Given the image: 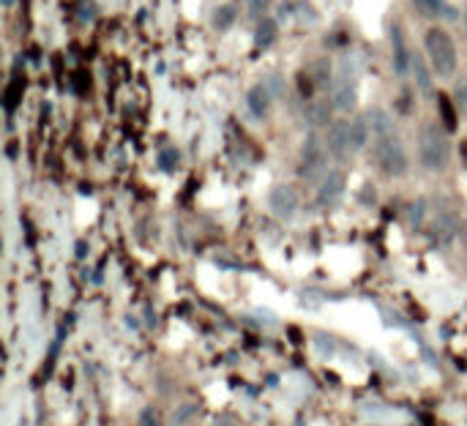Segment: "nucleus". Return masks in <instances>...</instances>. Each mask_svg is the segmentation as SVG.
I'll return each instance as SVG.
<instances>
[{
	"label": "nucleus",
	"mask_w": 467,
	"mask_h": 426,
	"mask_svg": "<svg viewBox=\"0 0 467 426\" xmlns=\"http://www.w3.org/2000/svg\"><path fill=\"white\" fill-rule=\"evenodd\" d=\"M369 126H372L374 137H385V134H394V123H391V115L385 109H372L369 115Z\"/></svg>",
	"instance_id": "obj_12"
},
{
	"label": "nucleus",
	"mask_w": 467,
	"mask_h": 426,
	"mask_svg": "<svg viewBox=\"0 0 467 426\" xmlns=\"http://www.w3.org/2000/svg\"><path fill=\"white\" fill-rule=\"evenodd\" d=\"M418 156H421V164L429 169V172H440L445 169L448 162H451V145H448V137L445 131L440 129L437 123H424L421 131H418Z\"/></svg>",
	"instance_id": "obj_1"
},
{
	"label": "nucleus",
	"mask_w": 467,
	"mask_h": 426,
	"mask_svg": "<svg viewBox=\"0 0 467 426\" xmlns=\"http://www.w3.org/2000/svg\"><path fill=\"white\" fill-rule=\"evenodd\" d=\"M424 50H427V61L437 77H451L457 71V44L448 31L429 28L424 38Z\"/></svg>",
	"instance_id": "obj_2"
},
{
	"label": "nucleus",
	"mask_w": 467,
	"mask_h": 426,
	"mask_svg": "<svg viewBox=\"0 0 467 426\" xmlns=\"http://www.w3.org/2000/svg\"><path fill=\"white\" fill-rule=\"evenodd\" d=\"M325 145H328V153L336 159V162H344L353 156V142H350V121H334L331 129L325 134Z\"/></svg>",
	"instance_id": "obj_6"
},
{
	"label": "nucleus",
	"mask_w": 467,
	"mask_h": 426,
	"mask_svg": "<svg viewBox=\"0 0 467 426\" xmlns=\"http://www.w3.org/2000/svg\"><path fill=\"white\" fill-rule=\"evenodd\" d=\"M140 424H142V426H158V421H156V413L151 410V407H145V410H142V416H140Z\"/></svg>",
	"instance_id": "obj_17"
},
{
	"label": "nucleus",
	"mask_w": 467,
	"mask_h": 426,
	"mask_svg": "<svg viewBox=\"0 0 467 426\" xmlns=\"http://www.w3.org/2000/svg\"><path fill=\"white\" fill-rule=\"evenodd\" d=\"M374 156H377V167H380L385 175H391V178H399V175L407 172V151L396 134L377 137Z\"/></svg>",
	"instance_id": "obj_3"
},
{
	"label": "nucleus",
	"mask_w": 467,
	"mask_h": 426,
	"mask_svg": "<svg viewBox=\"0 0 467 426\" xmlns=\"http://www.w3.org/2000/svg\"><path fill=\"white\" fill-rule=\"evenodd\" d=\"M454 104H457L459 115L467 121V77L465 79H459V82H457V88H454Z\"/></svg>",
	"instance_id": "obj_15"
},
{
	"label": "nucleus",
	"mask_w": 467,
	"mask_h": 426,
	"mask_svg": "<svg viewBox=\"0 0 467 426\" xmlns=\"http://www.w3.org/2000/svg\"><path fill=\"white\" fill-rule=\"evenodd\" d=\"M344 189H347V175H344L342 169H331V172H325L323 181H320L317 202H320L323 208H331V205H336L344 197Z\"/></svg>",
	"instance_id": "obj_7"
},
{
	"label": "nucleus",
	"mask_w": 467,
	"mask_h": 426,
	"mask_svg": "<svg viewBox=\"0 0 467 426\" xmlns=\"http://www.w3.org/2000/svg\"><path fill=\"white\" fill-rule=\"evenodd\" d=\"M413 3L421 8L424 17H445V11H448L445 0H413Z\"/></svg>",
	"instance_id": "obj_14"
},
{
	"label": "nucleus",
	"mask_w": 467,
	"mask_h": 426,
	"mask_svg": "<svg viewBox=\"0 0 467 426\" xmlns=\"http://www.w3.org/2000/svg\"><path fill=\"white\" fill-rule=\"evenodd\" d=\"M218 14H221V17H216L218 28H224V25H230V22H232V8H221Z\"/></svg>",
	"instance_id": "obj_18"
},
{
	"label": "nucleus",
	"mask_w": 467,
	"mask_h": 426,
	"mask_svg": "<svg viewBox=\"0 0 467 426\" xmlns=\"http://www.w3.org/2000/svg\"><path fill=\"white\" fill-rule=\"evenodd\" d=\"M279 91L281 88H279V82H276V77L262 79V82H257L254 88H249V93H246V109H249V115L254 121H262V118L271 115Z\"/></svg>",
	"instance_id": "obj_5"
},
{
	"label": "nucleus",
	"mask_w": 467,
	"mask_h": 426,
	"mask_svg": "<svg viewBox=\"0 0 467 426\" xmlns=\"http://www.w3.org/2000/svg\"><path fill=\"white\" fill-rule=\"evenodd\" d=\"M328 145L325 139H320L317 134H311L301 148V162H298V175L304 181H314L320 175H325V164H328Z\"/></svg>",
	"instance_id": "obj_4"
},
{
	"label": "nucleus",
	"mask_w": 467,
	"mask_h": 426,
	"mask_svg": "<svg viewBox=\"0 0 467 426\" xmlns=\"http://www.w3.org/2000/svg\"><path fill=\"white\" fill-rule=\"evenodd\" d=\"M465 22H467V11H465Z\"/></svg>",
	"instance_id": "obj_20"
},
{
	"label": "nucleus",
	"mask_w": 467,
	"mask_h": 426,
	"mask_svg": "<svg viewBox=\"0 0 467 426\" xmlns=\"http://www.w3.org/2000/svg\"><path fill=\"white\" fill-rule=\"evenodd\" d=\"M391 44H394V68H396V74L405 77L407 71L413 68V55H410V50H407V41H405V36H402V28H394V33H391Z\"/></svg>",
	"instance_id": "obj_10"
},
{
	"label": "nucleus",
	"mask_w": 467,
	"mask_h": 426,
	"mask_svg": "<svg viewBox=\"0 0 467 426\" xmlns=\"http://www.w3.org/2000/svg\"><path fill=\"white\" fill-rule=\"evenodd\" d=\"M274 36H276V25L271 22V20H262V25L257 28V44H271L274 41Z\"/></svg>",
	"instance_id": "obj_16"
},
{
	"label": "nucleus",
	"mask_w": 467,
	"mask_h": 426,
	"mask_svg": "<svg viewBox=\"0 0 467 426\" xmlns=\"http://www.w3.org/2000/svg\"><path fill=\"white\" fill-rule=\"evenodd\" d=\"M429 68H432V66H427L424 58L413 55V74H415V82H418V88H421L424 93L432 91V71H429Z\"/></svg>",
	"instance_id": "obj_13"
},
{
	"label": "nucleus",
	"mask_w": 467,
	"mask_h": 426,
	"mask_svg": "<svg viewBox=\"0 0 467 426\" xmlns=\"http://www.w3.org/2000/svg\"><path fill=\"white\" fill-rule=\"evenodd\" d=\"M268 205H271V211H274L279 219H292L295 211H298V192H295L292 186L281 183V186H276V189L271 192Z\"/></svg>",
	"instance_id": "obj_8"
},
{
	"label": "nucleus",
	"mask_w": 467,
	"mask_h": 426,
	"mask_svg": "<svg viewBox=\"0 0 467 426\" xmlns=\"http://www.w3.org/2000/svg\"><path fill=\"white\" fill-rule=\"evenodd\" d=\"M191 413H194V407H184V410H181V413L175 416V424H181V421H184L186 416H191Z\"/></svg>",
	"instance_id": "obj_19"
},
{
	"label": "nucleus",
	"mask_w": 467,
	"mask_h": 426,
	"mask_svg": "<svg viewBox=\"0 0 467 426\" xmlns=\"http://www.w3.org/2000/svg\"><path fill=\"white\" fill-rule=\"evenodd\" d=\"M336 112H350L355 107V88H353V74H347V66L339 71V82L334 85V104Z\"/></svg>",
	"instance_id": "obj_9"
},
{
	"label": "nucleus",
	"mask_w": 467,
	"mask_h": 426,
	"mask_svg": "<svg viewBox=\"0 0 467 426\" xmlns=\"http://www.w3.org/2000/svg\"><path fill=\"white\" fill-rule=\"evenodd\" d=\"M369 137H372L369 118H355V121H350V142H353V153H361V151L369 145Z\"/></svg>",
	"instance_id": "obj_11"
}]
</instances>
